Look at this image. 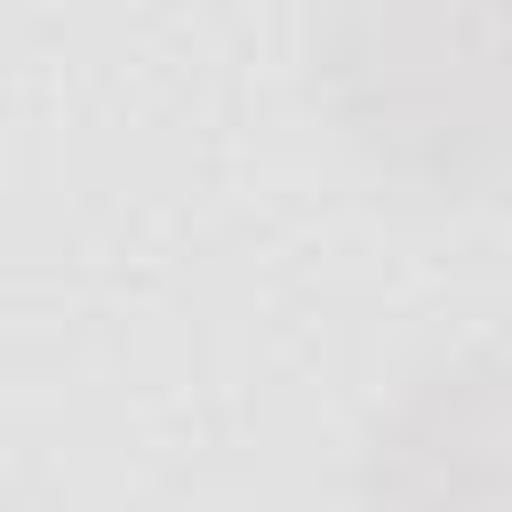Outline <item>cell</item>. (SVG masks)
I'll return each mask as SVG.
<instances>
[{
    "label": "cell",
    "instance_id": "obj_1",
    "mask_svg": "<svg viewBox=\"0 0 512 512\" xmlns=\"http://www.w3.org/2000/svg\"><path fill=\"white\" fill-rule=\"evenodd\" d=\"M312 72L376 176L432 200L512 184V0H320Z\"/></svg>",
    "mask_w": 512,
    "mask_h": 512
},
{
    "label": "cell",
    "instance_id": "obj_2",
    "mask_svg": "<svg viewBox=\"0 0 512 512\" xmlns=\"http://www.w3.org/2000/svg\"><path fill=\"white\" fill-rule=\"evenodd\" d=\"M352 512H512V352L424 368L368 432Z\"/></svg>",
    "mask_w": 512,
    "mask_h": 512
}]
</instances>
